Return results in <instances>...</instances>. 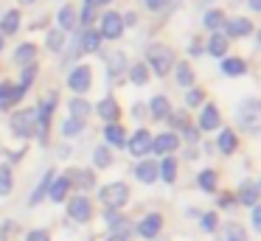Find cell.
<instances>
[{
	"label": "cell",
	"mask_w": 261,
	"mask_h": 241,
	"mask_svg": "<svg viewBox=\"0 0 261 241\" xmlns=\"http://www.w3.org/2000/svg\"><path fill=\"white\" fill-rule=\"evenodd\" d=\"M98 199H101L110 210H118V207H124L126 199H129V188H126L124 182H110L98 191Z\"/></svg>",
	"instance_id": "6da1fadb"
},
{
	"label": "cell",
	"mask_w": 261,
	"mask_h": 241,
	"mask_svg": "<svg viewBox=\"0 0 261 241\" xmlns=\"http://www.w3.org/2000/svg\"><path fill=\"white\" fill-rule=\"evenodd\" d=\"M171 65H174V53H171L166 45H152L149 48V65L158 76H166V73L171 70Z\"/></svg>",
	"instance_id": "7a4b0ae2"
},
{
	"label": "cell",
	"mask_w": 261,
	"mask_h": 241,
	"mask_svg": "<svg viewBox=\"0 0 261 241\" xmlns=\"http://www.w3.org/2000/svg\"><path fill=\"white\" fill-rule=\"evenodd\" d=\"M12 129L14 135H20V138H31L37 129V112L34 110H20L12 115Z\"/></svg>",
	"instance_id": "3957f363"
},
{
	"label": "cell",
	"mask_w": 261,
	"mask_h": 241,
	"mask_svg": "<svg viewBox=\"0 0 261 241\" xmlns=\"http://www.w3.org/2000/svg\"><path fill=\"white\" fill-rule=\"evenodd\" d=\"M239 121L247 129H261V101H242V106H239Z\"/></svg>",
	"instance_id": "277c9868"
},
{
	"label": "cell",
	"mask_w": 261,
	"mask_h": 241,
	"mask_svg": "<svg viewBox=\"0 0 261 241\" xmlns=\"http://www.w3.org/2000/svg\"><path fill=\"white\" fill-rule=\"evenodd\" d=\"M90 82H93V70L87 65H79L76 70H70V76H68V87L73 90V93H87V90H90Z\"/></svg>",
	"instance_id": "5b68a950"
},
{
	"label": "cell",
	"mask_w": 261,
	"mask_h": 241,
	"mask_svg": "<svg viewBox=\"0 0 261 241\" xmlns=\"http://www.w3.org/2000/svg\"><path fill=\"white\" fill-rule=\"evenodd\" d=\"M68 213H70V219H73V222L85 224V222H90L93 207H90V202H87L85 196H73V199L68 202Z\"/></svg>",
	"instance_id": "8992f818"
},
{
	"label": "cell",
	"mask_w": 261,
	"mask_h": 241,
	"mask_svg": "<svg viewBox=\"0 0 261 241\" xmlns=\"http://www.w3.org/2000/svg\"><path fill=\"white\" fill-rule=\"evenodd\" d=\"M121 31H124V20H121V14H115V11L104 14V20H101V37L104 39H118Z\"/></svg>",
	"instance_id": "52a82bcc"
},
{
	"label": "cell",
	"mask_w": 261,
	"mask_h": 241,
	"mask_svg": "<svg viewBox=\"0 0 261 241\" xmlns=\"http://www.w3.org/2000/svg\"><path fill=\"white\" fill-rule=\"evenodd\" d=\"M177 146H180V138H177L174 132H163L158 135V138H152V151H158V154H171V151H177Z\"/></svg>",
	"instance_id": "ba28073f"
},
{
	"label": "cell",
	"mask_w": 261,
	"mask_h": 241,
	"mask_svg": "<svg viewBox=\"0 0 261 241\" xmlns=\"http://www.w3.org/2000/svg\"><path fill=\"white\" fill-rule=\"evenodd\" d=\"M146 151H152V135H149L146 129H138V132L132 135V140H129V154L143 157Z\"/></svg>",
	"instance_id": "9c48e42d"
},
{
	"label": "cell",
	"mask_w": 261,
	"mask_h": 241,
	"mask_svg": "<svg viewBox=\"0 0 261 241\" xmlns=\"http://www.w3.org/2000/svg\"><path fill=\"white\" fill-rule=\"evenodd\" d=\"M160 227H163V216H160V213H149V216L138 224V233H141L143 238H154V235L160 233Z\"/></svg>",
	"instance_id": "30bf717a"
},
{
	"label": "cell",
	"mask_w": 261,
	"mask_h": 241,
	"mask_svg": "<svg viewBox=\"0 0 261 241\" xmlns=\"http://www.w3.org/2000/svg\"><path fill=\"white\" fill-rule=\"evenodd\" d=\"M54 106H57V93H54V95H48V98L42 101V106H40V121H37V129H40V138H42V140H45L48 121H51V112H54Z\"/></svg>",
	"instance_id": "8fae6325"
},
{
	"label": "cell",
	"mask_w": 261,
	"mask_h": 241,
	"mask_svg": "<svg viewBox=\"0 0 261 241\" xmlns=\"http://www.w3.org/2000/svg\"><path fill=\"white\" fill-rule=\"evenodd\" d=\"M225 31L227 37H247L253 31V22L244 20V17H233V20H225Z\"/></svg>",
	"instance_id": "7c38bea8"
},
{
	"label": "cell",
	"mask_w": 261,
	"mask_h": 241,
	"mask_svg": "<svg viewBox=\"0 0 261 241\" xmlns=\"http://www.w3.org/2000/svg\"><path fill=\"white\" fill-rule=\"evenodd\" d=\"M239 202H242V205H247V207L258 205V185L250 182V179H244V182L239 185Z\"/></svg>",
	"instance_id": "4fadbf2b"
},
{
	"label": "cell",
	"mask_w": 261,
	"mask_h": 241,
	"mask_svg": "<svg viewBox=\"0 0 261 241\" xmlns=\"http://www.w3.org/2000/svg\"><path fill=\"white\" fill-rule=\"evenodd\" d=\"M68 179L70 185H76V188H93L96 185V177H93L90 171H85V168H73V171H68Z\"/></svg>",
	"instance_id": "5bb4252c"
},
{
	"label": "cell",
	"mask_w": 261,
	"mask_h": 241,
	"mask_svg": "<svg viewBox=\"0 0 261 241\" xmlns=\"http://www.w3.org/2000/svg\"><path fill=\"white\" fill-rule=\"evenodd\" d=\"M222 118H219V110H216L214 104H208L202 110V115H199V129H205V132H211V129H219Z\"/></svg>",
	"instance_id": "9a60e30c"
},
{
	"label": "cell",
	"mask_w": 261,
	"mask_h": 241,
	"mask_svg": "<svg viewBox=\"0 0 261 241\" xmlns=\"http://www.w3.org/2000/svg\"><path fill=\"white\" fill-rule=\"evenodd\" d=\"M135 177L141 179L143 185H152L154 179H158V163H152V160H143V163H138V168H135Z\"/></svg>",
	"instance_id": "2e32d148"
},
{
	"label": "cell",
	"mask_w": 261,
	"mask_h": 241,
	"mask_svg": "<svg viewBox=\"0 0 261 241\" xmlns=\"http://www.w3.org/2000/svg\"><path fill=\"white\" fill-rule=\"evenodd\" d=\"M68 194H70V182L65 177L54 179L51 188H48V199H51V202H65V199H68Z\"/></svg>",
	"instance_id": "e0dca14e"
},
{
	"label": "cell",
	"mask_w": 261,
	"mask_h": 241,
	"mask_svg": "<svg viewBox=\"0 0 261 241\" xmlns=\"http://www.w3.org/2000/svg\"><path fill=\"white\" fill-rule=\"evenodd\" d=\"M118 115H121V106L115 104L113 98L98 101V118H104L107 123H115V121H118Z\"/></svg>",
	"instance_id": "ac0fdd59"
},
{
	"label": "cell",
	"mask_w": 261,
	"mask_h": 241,
	"mask_svg": "<svg viewBox=\"0 0 261 241\" xmlns=\"http://www.w3.org/2000/svg\"><path fill=\"white\" fill-rule=\"evenodd\" d=\"M158 177L166 179V182H174V179H177V160L171 154H166L163 163L158 166Z\"/></svg>",
	"instance_id": "d6986e66"
},
{
	"label": "cell",
	"mask_w": 261,
	"mask_h": 241,
	"mask_svg": "<svg viewBox=\"0 0 261 241\" xmlns=\"http://www.w3.org/2000/svg\"><path fill=\"white\" fill-rule=\"evenodd\" d=\"M14 101H20L17 87H14V84H9V82H3V84H0V110H9Z\"/></svg>",
	"instance_id": "ffe728a7"
},
{
	"label": "cell",
	"mask_w": 261,
	"mask_h": 241,
	"mask_svg": "<svg viewBox=\"0 0 261 241\" xmlns=\"http://www.w3.org/2000/svg\"><path fill=\"white\" fill-rule=\"evenodd\" d=\"M219 241H247V233H244L242 224L230 222V224H225V230H222V238H219Z\"/></svg>",
	"instance_id": "44dd1931"
},
{
	"label": "cell",
	"mask_w": 261,
	"mask_h": 241,
	"mask_svg": "<svg viewBox=\"0 0 261 241\" xmlns=\"http://www.w3.org/2000/svg\"><path fill=\"white\" fill-rule=\"evenodd\" d=\"M104 138H107L110 146H124V143H126V135H124V129H121L118 123H107V129H104Z\"/></svg>",
	"instance_id": "7402d4cb"
},
{
	"label": "cell",
	"mask_w": 261,
	"mask_h": 241,
	"mask_svg": "<svg viewBox=\"0 0 261 241\" xmlns=\"http://www.w3.org/2000/svg\"><path fill=\"white\" fill-rule=\"evenodd\" d=\"M225 50H227V37H225V34H211L208 53L211 56H225Z\"/></svg>",
	"instance_id": "603a6c76"
},
{
	"label": "cell",
	"mask_w": 261,
	"mask_h": 241,
	"mask_svg": "<svg viewBox=\"0 0 261 241\" xmlns=\"http://www.w3.org/2000/svg\"><path fill=\"white\" fill-rule=\"evenodd\" d=\"M236 135L230 132V129H222V135H219V140H216V146H219V151L222 154H233V149H236Z\"/></svg>",
	"instance_id": "cb8c5ba5"
},
{
	"label": "cell",
	"mask_w": 261,
	"mask_h": 241,
	"mask_svg": "<svg viewBox=\"0 0 261 241\" xmlns=\"http://www.w3.org/2000/svg\"><path fill=\"white\" fill-rule=\"evenodd\" d=\"M34 56H37V48L31 42L20 45V48L14 50V62H17V65H23V67H29V62L34 59Z\"/></svg>",
	"instance_id": "d4e9b609"
},
{
	"label": "cell",
	"mask_w": 261,
	"mask_h": 241,
	"mask_svg": "<svg viewBox=\"0 0 261 241\" xmlns=\"http://www.w3.org/2000/svg\"><path fill=\"white\" fill-rule=\"evenodd\" d=\"M98 45H101V34L98 31H85V37H82V42H79V50L93 53V50H98Z\"/></svg>",
	"instance_id": "484cf974"
},
{
	"label": "cell",
	"mask_w": 261,
	"mask_h": 241,
	"mask_svg": "<svg viewBox=\"0 0 261 241\" xmlns=\"http://www.w3.org/2000/svg\"><path fill=\"white\" fill-rule=\"evenodd\" d=\"M17 28H20V14H17V11L3 14V20H0V34H14Z\"/></svg>",
	"instance_id": "4316f807"
},
{
	"label": "cell",
	"mask_w": 261,
	"mask_h": 241,
	"mask_svg": "<svg viewBox=\"0 0 261 241\" xmlns=\"http://www.w3.org/2000/svg\"><path fill=\"white\" fill-rule=\"evenodd\" d=\"M177 84L180 87H191L194 84V70L188 67V62H177Z\"/></svg>",
	"instance_id": "83f0119b"
},
{
	"label": "cell",
	"mask_w": 261,
	"mask_h": 241,
	"mask_svg": "<svg viewBox=\"0 0 261 241\" xmlns=\"http://www.w3.org/2000/svg\"><path fill=\"white\" fill-rule=\"evenodd\" d=\"M129 78H132V84L143 87V84L149 82V67H146V62H138V65L129 70Z\"/></svg>",
	"instance_id": "f1b7e54d"
},
{
	"label": "cell",
	"mask_w": 261,
	"mask_h": 241,
	"mask_svg": "<svg viewBox=\"0 0 261 241\" xmlns=\"http://www.w3.org/2000/svg\"><path fill=\"white\" fill-rule=\"evenodd\" d=\"M149 106H152V115L154 118H166V115H169V110H171V104H169V98H166V95H154Z\"/></svg>",
	"instance_id": "f546056e"
},
{
	"label": "cell",
	"mask_w": 261,
	"mask_h": 241,
	"mask_svg": "<svg viewBox=\"0 0 261 241\" xmlns=\"http://www.w3.org/2000/svg\"><path fill=\"white\" fill-rule=\"evenodd\" d=\"M222 70H225L227 76H244V73H247V65H244L242 59H225L222 62Z\"/></svg>",
	"instance_id": "4dcf8cb0"
},
{
	"label": "cell",
	"mask_w": 261,
	"mask_h": 241,
	"mask_svg": "<svg viewBox=\"0 0 261 241\" xmlns=\"http://www.w3.org/2000/svg\"><path fill=\"white\" fill-rule=\"evenodd\" d=\"M124 67H126V56L124 53H110V62H107V70H110V76H118V73H124Z\"/></svg>",
	"instance_id": "1f68e13d"
},
{
	"label": "cell",
	"mask_w": 261,
	"mask_h": 241,
	"mask_svg": "<svg viewBox=\"0 0 261 241\" xmlns=\"http://www.w3.org/2000/svg\"><path fill=\"white\" fill-rule=\"evenodd\" d=\"M87 112H90V104H87L85 98H73V101H70V118H79V121H85Z\"/></svg>",
	"instance_id": "d6a6232c"
},
{
	"label": "cell",
	"mask_w": 261,
	"mask_h": 241,
	"mask_svg": "<svg viewBox=\"0 0 261 241\" xmlns=\"http://www.w3.org/2000/svg\"><path fill=\"white\" fill-rule=\"evenodd\" d=\"M59 25L68 28V31H70V28H76V9H73V6H65V9L59 11Z\"/></svg>",
	"instance_id": "836d02e7"
},
{
	"label": "cell",
	"mask_w": 261,
	"mask_h": 241,
	"mask_svg": "<svg viewBox=\"0 0 261 241\" xmlns=\"http://www.w3.org/2000/svg\"><path fill=\"white\" fill-rule=\"evenodd\" d=\"M51 182H54V171H48V174H45V179H42V182H40V188L34 191V196H31V199H29V205H37V202H40L42 196L48 194V188H51Z\"/></svg>",
	"instance_id": "e575fe53"
},
{
	"label": "cell",
	"mask_w": 261,
	"mask_h": 241,
	"mask_svg": "<svg viewBox=\"0 0 261 241\" xmlns=\"http://www.w3.org/2000/svg\"><path fill=\"white\" fill-rule=\"evenodd\" d=\"M12 171H9V166H0V196H9L12 194Z\"/></svg>",
	"instance_id": "d590c367"
},
{
	"label": "cell",
	"mask_w": 261,
	"mask_h": 241,
	"mask_svg": "<svg viewBox=\"0 0 261 241\" xmlns=\"http://www.w3.org/2000/svg\"><path fill=\"white\" fill-rule=\"evenodd\" d=\"M205 28H211V31H216V28L219 25H225V14H222L219 9H214V11H208V14H205Z\"/></svg>",
	"instance_id": "8d00e7d4"
},
{
	"label": "cell",
	"mask_w": 261,
	"mask_h": 241,
	"mask_svg": "<svg viewBox=\"0 0 261 241\" xmlns=\"http://www.w3.org/2000/svg\"><path fill=\"white\" fill-rule=\"evenodd\" d=\"M199 188L208 191V194L216 191V171H211V168L208 171H199Z\"/></svg>",
	"instance_id": "74e56055"
},
{
	"label": "cell",
	"mask_w": 261,
	"mask_h": 241,
	"mask_svg": "<svg viewBox=\"0 0 261 241\" xmlns=\"http://www.w3.org/2000/svg\"><path fill=\"white\" fill-rule=\"evenodd\" d=\"M82 129H85V121H79V118H68L65 126H62V132H65V138H76Z\"/></svg>",
	"instance_id": "f35d334b"
},
{
	"label": "cell",
	"mask_w": 261,
	"mask_h": 241,
	"mask_svg": "<svg viewBox=\"0 0 261 241\" xmlns=\"http://www.w3.org/2000/svg\"><path fill=\"white\" fill-rule=\"evenodd\" d=\"M93 163H96L98 168H107L110 163H113V157H110V149H107V146H98L96 154H93Z\"/></svg>",
	"instance_id": "ab89813d"
},
{
	"label": "cell",
	"mask_w": 261,
	"mask_h": 241,
	"mask_svg": "<svg viewBox=\"0 0 261 241\" xmlns=\"http://www.w3.org/2000/svg\"><path fill=\"white\" fill-rule=\"evenodd\" d=\"M48 50H57V53H59V50H62L65 48V34L62 31H51V34H48Z\"/></svg>",
	"instance_id": "60d3db41"
},
{
	"label": "cell",
	"mask_w": 261,
	"mask_h": 241,
	"mask_svg": "<svg viewBox=\"0 0 261 241\" xmlns=\"http://www.w3.org/2000/svg\"><path fill=\"white\" fill-rule=\"evenodd\" d=\"M202 101H205V93H202V90H188V95H186L188 110H191V106H199Z\"/></svg>",
	"instance_id": "b9f144b4"
},
{
	"label": "cell",
	"mask_w": 261,
	"mask_h": 241,
	"mask_svg": "<svg viewBox=\"0 0 261 241\" xmlns=\"http://www.w3.org/2000/svg\"><path fill=\"white\" fill-rule=\"evenodd\" d=\"M199 224H202L205 233H211V230H216V224H219V216H216V213H205Z\"/></svg>",
	"instance_id": "7bdbcfd3"
},
{
	"label": "cell",
	"mask_w": 261,
	"mask_h": 241,
	"mask_svg": "<svg viewBox=\"0 0 261 241\" xmlns=\"http://www.w3.org/2000/svg\"><path fill=\"white\" fill-rule=\"evenodd\" d=\"M85 25H90L93 20H96V6H85V11H82V17H79Z\"/></svg>",
	"instance_id": "ee69618b"
},
{
	"label": "cell",
	"mask_w": 261,
	"mask_h": 241,
	"mask_svg": "<svg viewBox=\"0 0 261 241\" xmlns=\"http://www.w3.org/2000/svg\"><path fill=\"white\" fill-rule=\"evenodd\" d=\"M25 241H51V235H48L45 230H31V233L25 235Z\"/></svg>",
	"instance_id": "f6af8a7d"
},
{
	"label": "cell",
	"mask_w": 261,
	"mask_h": 241,
	"mask_svg": "<svg viewBox=\"0 0 261 241\" xmlns=\"http://www.w3.org/2000/svg\"><path fill=\"white\" fill-rule=\"evenodd\" d=\"M253 227L255 233H261V205H253Z\"/></svg>",
	"instance_id": "bcb514c9"
},
{
	"label": "cell",
	"mask_w": 261,
	"mask_h": 241,
	"mask_svg": "<svg viewBox=\"0 0 261 241\" xmlns=\"http://www.w3.org/2000/svg\"><path fill=\"white\" fill-rule=\"evenodd\" d=\"M107 222H110V227H118V224H124V216H118L115 210H110L107 213Z\"/></svg>",
	"instance_id": "7dc6e473"
},
{
	"label": "cell",
	"mask_w": 261,
	"mask_h": 241,
	"mask_svg": "<svg viewBox=\"0 0 261 241\" xmlns=\"http://www.w3.org/2000/svg\"><path fill=\"white\" fill-rule=\"evenodd\" d=\"M146 3V9H152V11H160L166 6V0H143Z\"/></svg>",
	"instance_id": "c3c4849f"
},
{
	"label": "cell",
	"mask_w": 261,
	"mask_h": 241,
	"mask_svg": "<svg viewBox=\"0 0 261 241\" xmlns=\"http://www.w3.org/2000/svg\"><path fill=\"white\" fill-rule=\"evenodd\" d=\"M236 205V199H230V196H222V207H233Z\"/></svg>",
	"instance_id": "681fc988"
},
{
	"label": "cell",
	"mask_w": 261,
	"mask_h": 241,
	"mask_svg": "<svg viewBox=\"0 0 261 241\" xmlns=\"http://www.w3.org/2000/svg\"><path fill=\"white\" fill-rule=\"evenodd\" d=\"M124 22H126V25H135V22H138V17H135V14H126V20H124Z\"/></svg>",
	"instance_id": "f907efd6"
},
{
	"label": "cell",
	"mask_w": 261,
	"mask_h": 241,
	"mask_svg": "<svg viewBox=\"0 0 261 241\" xmlns=\"http://www.w3.org/2000/svg\"><path fill=\"white\" fill-rule=\"evenodd\" d=\"M250 9H255V11H261V0H250Z\"/></svg>",
	"instance_id": "816d5d0a"
},
{
	"label": "cell",
	"mask_w": 261,
	"mask_h": 241,
	"mask_svg": "<svg viewBox=\"0 0 261 241\" xmlns=\"http://www.w3.org/2000/svg\"><path fill=\"white\" fill-rule=\"evenodd\" d=\"M107 241H126V238H124V235H110Z\"/></svg>",
	"instance_id": "f5cc1de1"
},
{
	"label": "cell",
	"mask_w": 261,
	"mask_h": 241,
	"mask_svg": "<svg viewBox=\"0 0 261 241\" xmlns=\"http://www.w3.org/2000/svg\"><path fill=\"white\" fill-rule=\"evenodd\" d=\"M20 3H23V6H29V3H34V0H20Z\"/></svg>",
	"instance_id": "db71d44e"
},
{
	"label": "cell",
	"mask_w": 261,
	"mask_h": 241,
	"mask_svg": "<svg viewBox=\"0 0 261 241\" xmlns=\"http://www.w3.org/2000/svg\"><path fill=\"white\" fill-rule=\"evenodd\" d=\"M0 50H3V34H0Z\"/></svg>",
	"instance_id": "11a10c76"
},
{
	"label": "cell",
	"mask_w": 261,
	"mask_h": 241,
	"mask_svg": "<svg viewBox=\"0 0 261 241\" xmlns=\"http://www.w3.org/2000/svg\"><path fill=\"white\" fill-rule=\"evenodd\" d=\"M87 6H96V0H87Z\"/></svg>",
	"instance_id": "9f6ffc18"
},
{
	"label": "cell",
	"mask_w": 261,
	"mask_h": 241,
	"mask_svg": "<svg viewBox=\"0 0 261 241\" xmlns=\"http://www.w3.org/2000/svg\"><path fill=\"white\" fill-rule=\"evenodd\" d=\"M96 3H110V0H96Z\"/></svg>",
	"instance_id": "6f0895ef"
},
{
	"label": "cell",
	"mask_w": 261,
	"mask_h": 241,
	"mask_svg": "<svg viewBox=\"0 0 261 241\" xmlns=\"http://www.w3.org/2000/svg\"><path fill=\"white\" fill-rule=\"evenodd\" d=\"M258 42H261V31H258Z\"/></svg>",
	"instance_id": "680465c9"
},
{
	"label": "cell",
	"mask_w": 261,
	"mask_h": 241,
	"mask_svg": "<svg viewBox=\"0 0 261 241\" xmlns=\"http://www.w3.org/2000/svg\"><path fill=\"white\" fill-rule=\"evenodd\" d=\"M258 191H261V182H258Z\"/></svg>",
	"instance_id": "91938a15"
}]
</instances>
